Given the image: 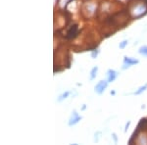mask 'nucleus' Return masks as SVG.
<instances>
[{"label": "nucleus", "instance_id": "nucleus-1", "mask_svg": "<svg viewBox=\"0 0 147 145\" xmlns=\"http://www.w3.org/2000/svg\"><path fill=\"white\" fill-rule=\"evenodd\" d=\"M108 84H109L108 80H100V82H98L95 86H94V91H95V93H97L98 95H101L108 87Z\"/></svg>", "mask_w": 147, "mask_h": 145}, {"label": "nucleus", "instance_id": "nucleus-2", "mask_svg": "<svg viewBox=\"0 0 147 145\" xmlns=\"http://www.w3.org/2000/svg\"><path fill=\"white\" fill-rule=\"evenodd\" d=\"M82 120V116H80L79 114L77 113V111H74V112H72V115H71V118L68 122V125L69 127L76 125L77 123H79Z\"/></svg>", "mask_w": 147, "mask_h": 145}, {"label": "nucleus", "instance_id": "nucleus-3", "mask_svg": "<svg viewBox=\"0 0 147 145\" xmlns=\"http://www.w3.org/2000/svg\"><path fill=\"white\" fill-rule=\"evenodd\" d=\"M118 77H119V73H118L117 71L112 70V69H109L107 71V80L109 84L115 82Z\"/></svg>", "mask_w": 147, "mask_h": 145}, {"label": "nucleus", "instance_id": "nucleus-4", "mask_svg": "<svg viewBox=\"0 0 147 145\" xmlns=\"http://www.w3.org/2000/svg\"><path fill=\"white\" fill-rule=\"evenodd\" d=\"M138 63H139V61L137 60V59L130 58V57H127V56L124 57V64H127V65H129V67L134 66V65H137Z\"/></svg>", "mask_w": 147, "mask_h": 145}, {"label": "nucleus", "instance_id": "nucleus-5", "mask_svg": "<svg viewBox=\"0 0 147 145\" xmlns=\"http://www.w3.org/2000/svg\"><path fill=\"white\" fill-rule=\"evenodd\" d=\"M71 93H73V91H70V90H68V91H65V92H63L62 94H60L58 97H57V102L58 103H60V102H62L64 101L65 99H67L69 96H70V94Z\"/></svg>", "mask_w": 147, "mask_h": 145}, {"label": "nucleus", "instance_id": "nucleus-6", "mask_svg": "<svg viewBox=\"0 0 147 145\" xmlns=\"http://www.w3.org/2000/svg\"><path fill=\"white\" fill-rule=\"evenodd\" d=\"M97 72H98V67H93L91 69L90 71V74H89V80H95L96 77H97Z\"/></svg>", "mask_w": 147, "mask_h": 145}, {"label": "nucleus", "instance_id": "nucleus-7", "mask_svg": "<svg viewBox=\"0 0 147 145\" xmlns=\"http://www.w3.org/2000/svg\"><path fill=\"white\" fill-rule=\"evenodd\" d=\"M146 89H147V84H145L144 85H142V86H140L138 89H136L134 92H132L131 94H132V95H140L141 93H143V92L145 91Z\"/></svg>", "mask_w": 147, "mask_h": 145}, {"label": "nucleus", "instance_id": "nucleus-8", "mask_svg": "<svg viewBox=\"0 0 147 145\" xmlns=\"http://www.w3.org/2000/svg\"><path fill=\"white\" fill-rule=\"evenodd\" d=\"M138 53L147 58V45H143L138 49Z\"/></svg>", "mask_w": 147, "mask_h": 145}, {"label": "nucleus", "instance_id": "nucleus-9", "mask_svg": "<svg viewBox=\"0 0 147 145\" xmlns=\"http://www.w3.org/2000/svg\"><path fill=\"white\" fill-rule=\"evenodd\" d=\"M127 44H129V40H123V41L120 42V44H119L120 49H125Z\"/></svg>", "mask_w": 147, "mask_h": 145}, {"label": "nucleus", "instance_id": "nucleus-10", "mask_svg": "<svg viewBox=\"0 0 147 145\" xmlns=\"http://www.w3.org/2000/svg\"><path fill=\"white\" fill-rule=\"evenodd\" d=\"M98 54H99V50H93V51L91 52V58H92V59L97 58Z\"/></svg>", "mask_w": 147, "mask_h": 145}, {"label": "nucleus", "instance_id": "nucleus-11", "mask_svg": "<svg viewBox=\"0 0 147 145\" xmlns=\"http://www.w3.org/2000/svg\"><path fill=\"white\" fill-rule=\"evenodd\" d=\"M112 137H113V139H114V142H115V143H118V136H117V134H112Z\"/></svg>", "mask_w": 147, "mask_h": 145}, {"label": "nucleus", "instance_id": "nucleus-12", "mask_svg": "<svg viewBox=\"0 0 147 145\" xmlns=\"http://www.w3.org/2000/svg\"><path fill=\"white\" fill-rule=\"evenodd\" d=\"M99 134H100V132H96V134H95V138H94V141H95L96 143L99 141V140H98V137H99L98 135H99Z\"/></svg>", "mask_w": 147, "mask_h": 145}, {"label": "nucleus", "instance_id": "nucleus-13", "mask_svg": "<svg viewBox=\"0 0 147 145\" xmlns=\"http://www.w3.org/2000/svg\"><path fill=\"white\" fill-rule=\"evenodd\" d=\"M129 125H130V121H129V122L127 123V125H125V132H127V129H129Z\"/></svg>", "mask_w": 147, "mask_h": 145}, {"label": "nucleus", "instance_id": "nucleus-14", "mask_svg": "<svg viewBox=\"0 0 147 145\" xmlns=\"http://www.w3.org/2000/svg\"><path fill=\"white\" fill-rule=\"evenodd\" d=\"M85 109H86V105H85V104H84V106L82 107V111H84V110H85Z\"/></svg>", "mask_w": 147, "mask_h": 145}, {"label": "nucleus", "instance_id": "nucleus-15", "mask_svg": "<svg viewBox=\"0 0 147 145\" xmlns=\"http://www.w3.org/2000/svg\"><path fill=\"white\" fill-rule=\"evenodd\" d=\"M110 94H111V95H113V96H114V95L116 94V91H114V90H112V91L110 92Z\"/></svg>", "mask_w": 147, "mask_h": 145}]
</instances>
